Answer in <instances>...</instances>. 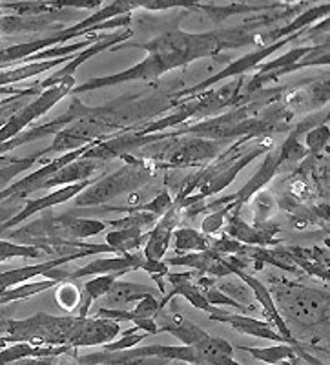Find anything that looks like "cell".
I'll use <instances>...</instances> for the list:
<instances>
[{
	"label": "cell",
	"instance_id": "1",
	"mask_svg": "<svg viewBox=\"0 0 330 365\" xmlns=\"http://www.w3.org/2000/svg\"><path fill=\"white\" fill-rule=\"evenodd\" d=\"M272 282L274 305L285 324H297L301 329H314L326 325L329 318V294L325 291L306 289L303 285L292 283L290 279H281L270 276Z\"/></svg>",
	"mask_w": 330,
	"mask_h": 365
},
{
	"label": "cell",
	"instance_id": "2",
	"mask_svg": "<svg viewBox=\"0 0 330 365\" xmlns=\"http://www.w3.org/2000/svg\"><path fill=\"white\" fill-rule=\"evenodd\" d=\"M124 159H128V165L123 166L115 174L108 175V178L96 181L93 185L83 190L75 197L73 207H97L100 203L113 200L117 195L124 194V192H133L139 187H143L150 179V168L146 163L137 161V159H130L128 155H123Z\"/></svg>",
	"mask_w": 330,
	"mask_h": 365
},
{
	"label": "cell",
	"instance_id": "3",
	"mask_svg": "<svg viewBox=\"0 0 330 365\" xmlns=\"http://www.w3.org/2000/svg\"><path fill=\"white\" fill-rule=\"evenodd\" d=\"M73 88L75 77H68V79L61 81V83L55 84V86L42 91L33 103H29L28 106H22L15 115L9 117V120L6 125L0 126V145H4V143L11 141V139L21 135L22 130H24L29 123H33L37 117L44 115L46 112H50L58 101L64 99L68 93L73 91Z\"/></svg>",
	"mask_w": 330,
	"mask_h": 365
},
{
	"label": "cell",
	"instance_id": "4",
	"mask_svg": "<svg viewBox=\"0 0 330 365\" xmlns=\"http://www.w3.org/2000/svg\"><path fill=\"white\" fill-rule=\"evenodd\" d=\"M93 182H96V179H88V181H83V182H75V185H70V187L53 190L51 194L44 195V197L28 201V203L24 205V208L19 212L17 216L9 217V220H6L4 223H0V237H2V234L8 232V230H11V228H15L17 225H21L22 221H26V220H29L31 216H35L37 212H44V210H48V208L55 207V205L66 203V201L73 200V197H77L81 192L86 190L90 185H93Z\"/></svg>",
	"mask_w": 330,
	"mask_h": 365
},
{
	"label": "cell",
	"instance_id": "5",
	"mask_svg": "<svg viewBox=\"0 0 330 365\" xmlns=\"http://www.w3.org/2000/svg\"><path fill=\"white\" fill-rule=\"evenodd\" d=\"M219 150V141H208V139H188L185 143H175L170 146L165 154H159L157 159L166 158L172 166H192L214 158Z\"/></svg>",
	"mask_w": 330,
	"mask_h": 365
},
{
	"label": "cell",
	"instance_id": "6",
	"mask_svg": "<svg viewBox=\"0 0 330 365\" xmlns=\"http://www.w3.org/2000/svg\"><path fill=\"white\" fill-rule=\"evenodd\" d=\"M146 263L145 254L133 252V254H123L119 257H108V259H96V262L88 263V265L81 267V269L68 272V279H78L86 278V276H106V274H124L126 270H137L143 269Z\"/></svg>",
	"mask_w": 330,
	"mask_h": 365
},
{
	"label": "cell",
	"instance_id": "7",
	"mask_svg": "<svg viewBox=\"0 0 330 365\" xmlns=\"http://www.w3.org/2000/svg\"><path fill=\"white\" fill-rule=\"evenodd\" d=\"M210 322H221V324L230 325L235 331L243 332V334H250V336L287 344L285 338L281 336L277 331H274L269 322H259V319L250 318L247 314H234V312H225L219 307H215L210 312Z\"/></svg>",
	"mask_w": 330,
	"mask_h": 365
},
{
	"label": "cell",
	"instance_id": "8",
	"mask_svg": "<svg viewBox=\"0 0 330 365\" xmlns=\"http://www.w3.org/2000/svg\"><path fill=\"white\" fill-rule=\"evenodd\" d=\"M179 221H181V210L175 205L166 212L165 216H161V221H157L153 230L146 237L145 257L148 262H161Z\"/></svg>",
	"mask_w": 330,
	"mask_h": 365
},
{
	"label": "cell",
	"instance_id": "9",
	"mask_svg": "<svg viewBox=\"0 0 330 365\" xmlns=\"http://www.w3.org/2000/svg\"><path fill=\"white\" fill-rule=\"evenodd\" d=\"M159 294H161V291L157 287H146L128 282H115L112 285V289L108 291L106 298H104V305L108 309H123V305L140 302V299L148 298V296Z\"/></svg>",
	"mask_w": 330,
	"mask_h": 365
},
{
	"label": "cell",
	"instance_id": "10",
	"mask_svg": "<svg viewBox=\"0 0 330 365\" xmlns=\"http://www.w3.org/2000/svg\"><path fill=\"white\" fill-rule=\"evenodd\" d=\"M97 168V161H90V159H77V161L70 163V165L62 166L61 170L57 172L55 175H51L48 181L44 182V187L42 190H48V188H57L62 187V185H75V182L83 181V179H90V175L96 172Z\"/></svg>",
	"mask_w": 330,
	"mask_h": 365
},
{
	"label": "cell",
	"instance_id": "11",
	"mask_svg": "<svg viewBox=\"0 0 330 365\" xmlns=\"http://www.w3.org/2000/svg\"><path fill=\"white\" fill-rule=\"evenodd\" d=\"M146 237H148V234H143L140 228H120V230L106 234V245L112 247L115 252L132 254L140 249Z\"/></svg>",
	"mask_w": 330,
	"mask_h": 365
},
{
	"label": "cell",
	"instance_id": "12",
	"mask_svg": "<svg viewBox=\"0 0 330 365\" xmlns=\"http://www.w3.org/2000/svg\"><path fill=\"white\" fill-rule=\"evenodd\" d=\"M117 276H120V274L99 276V278L90 279V282L83 287V302H81V309H78V318H88L91 303L108 294V291H110L113 283L117 282Z\"/></svg>",
	"mask_w": 330,
	"mask_h": 365
},
{
	"label": "cell",
	"instance_id": "13",
	"mask_svg": "<svg viewBox=\"0 0 330 365\" xmlns=\"http://www.w3.org/2000/svg\"><path fill=\"white\" fill-rule=\"evenodd\" d=\"M175 236V250L181 252H205L208 250V240L205 234L197 232L194 228H177L174 232Z\"/></svg>",
	"mask_w": 330,
	"mask_h": 365
},
{
	"label": "cell",
	"instance_id": "14",
	"mask_svg": "<svg viewBox=\"0 0 330 365\" xmlns=\"http://www.w3.org/2000/svg\"><path fill=\"white\" fill-rule=\"evenodd\" d=\"M55 279L51 282H38V283H26V285H17L13 287V289H8V291L0 292V307H4L8 303L17 302V299H24L28 296H33L37 292L46 291V289H50V287L55 285Z\"/></svg>",
	"mask_w": 330,
	"mask_h": 365
},
{
	"label": "cell",
	"instance_id": "15",
	"mask_svg": "<svg viewBox=\"0 0 330 365\" xmlns=\"http://www.w3.org/2000/svg\"><path fill=\"white\" fill-rule=\"evenodd\" d=\"M55 296H57L58 305L68 312H73L75 309L81 307V302H83L81 287H78L77 283L71 282V279H68V282H61Z\"/></svg>",
	"mask_w": 330,
	"mask_h": 365
},
{
	"label": "cell",
	"instance_id": "16",
	"mask_svg": "<svg viewBox=\"0 0 330 365\" xmlns=\"http://www.w3.org/2000/svg\"><path fill=\"white\" fill-rule=\"evenodd\" d=\"M41 155L44 154L41 152V154H35L28 159H15V161L9 163V165L0 166V192L6 190V188L9 187V182L17 178L19 174H22V172H26L28 168H31Z\"/></svg>",
	"mask_w": 330,
	"mask_h": 365
},
{
	"label": "cell",
	"instance_id": "17",
	"mask_svg": "<svg viewBox=\"0 0 330 365\" xmlns=\"http://www.w3.org/2000/svg\"><path fill=\"white\" fill-rule=\"evenodd\" d=\"M146 336H148L146 332H143L139 327H135V325H133L132 329H128V331L123 332V336H120L119 340L110 341V344L103 345V351H104V353H117V351H126V349H133L135 345H139L140 341L145 340Z\"/></svg>",
	"mask_w": 330,
	"mask_h": 365
},
{
	"label": "cell",
	"instance_id": "18",
	"mask_svg": "<svg viewBox=\"0 0 330 365\" xmlns=\"http://www.w3.org/2000/svg\"><path fill=\"white\" fill-rule=\"evenodd\" d=\"M194 8L202 9V11H207L214 21L221 22L225 19H228L230 15L234 13H250V11H263V9H269V8H277V4L272 6H241V4H235V6H227V8H214V6H194Z\"/></svg>",
	"mask_w": 330,
	"mask_h": 365
},
{
	"label": "cell",
	"instance_id": "19",
	"mask_svg": "<svg viewBox=\"0 0 330 365\" xmlns=\"http://www.w3.org/2000/svg\"><path fill=\"white\" fill-rule=\"evenodd\" d=\"M217 291H221L223 294H227L228 298L234 299V302L241 303V305H248V307L256 309V305L250 303V296H252V292H250V289H248L244 282L217 283Z\"/></svg>",
	"mask_w": 330,
	"mask_h": 365
},
{
	"label": "cell",
	"instance_id": "20",
	"mask_svg": "<svg viewBox=\"0 0 330 365\" xmlns=\"http://www.w3.org/2000/svg\"><path fill=\"white\" fill-rule=\"evenodd\" d=\"M41 250L29 245H17L9 240H0V262H6L9 257H38Z\"/></svg>",
	"mask_w": 330,
	"mask_h": 365
},
{
	"label": "cell",
	"instance_id": "21",
	"mask_svg": "<svg viewBox=\"0 0 330 365\" xmlns=\"http://www.w3.org/2000/svg\"><path fill=\"white\" fill-rule=\"evenodd\" d=\"M309 51H310V48H296V50H292L290 53L283 55V57H279L277 61H270L269 64H261L259 73L261 75L270 73V71H277V70H283V68L292 66V64L299 63V58L305 57Z\"/></svg>",
	"mask_w": 330,
	"mask_h": 365
},
{
	"label": "cell",
	"instance_id": "22",
	"mask_svg": "<svg viewBox=\"0 0 330 365\" xmlns=\"http://www.w3.org/2000/svg\"><path fill=\"white\" fill-rule=\"evenodd\" d=\"M326 143H329V128H326V125L316 126V128L309 130V133H306V152H310V155L321 154V150L325 148Z\"/></svg>",
	"mask_w": 330,
	"mask_h": 365
},
{
	"label": "cell",
	"instance_id": "23",
	"mask_svg": "<svg viewBox=\"0 0 330 365\" xmlns=\"http://www.w3.org/2000/svg\"><path fill=\"white\" fill-rule=\"evenodd\" d=\"M276 208V197H274L270 192H259L256 201H254V212H256L257 223L267 221V217H269Z\"/></svg>",
	"mask_w": 330,
	"mask_h": 365
},
{
	"label": "cell",
	"instance_id": "24",
	"mask_svg": "<svg viewBox=\"0 0 330 365\" xmlns=\"http://www.w3.org/2000/svg\"><path fill=\"white\" fill-rule=\"evenodd\" d=\"M232 210H234V203L227 205L225 208H219V210H215L214 214H210L207 220L202 221V234H208V236H212V234L217 232L219 228L225 225V217L228 216V212H232Z\"/></svg>",
	"mask_w": 330,
	"mask_h": 365
},
{
	"label": "cell",
	"instance_id": "25",
	"mask_svg": "<svg viewBox=\"0 0 330 365\" xmlns=\"http://www.w3.org/2000/svg\"><path fill=\"white\" fill-rule=\"evenodd\" d=\"M8 365H58V356H46V358H22V360L13 361Z\"/></svg>",
	"mask_w": 330,
	"mask_h": 365
},
{
	"label": "cell",
	"instance_id": "26",
	"mask_svg": "<svg viewBox=\"0 0 330 365\" xmlns=\"http://www.w3.org/2000/svg\"><path fill=\"white\" fill-rule=\"evenodd\" d=\"M276 365H299V356L292 358V360H283V361H279V364H276Z\"/></svg>",
	"mask_w": 330,
	"mask_h": 365
}]
</instances>
